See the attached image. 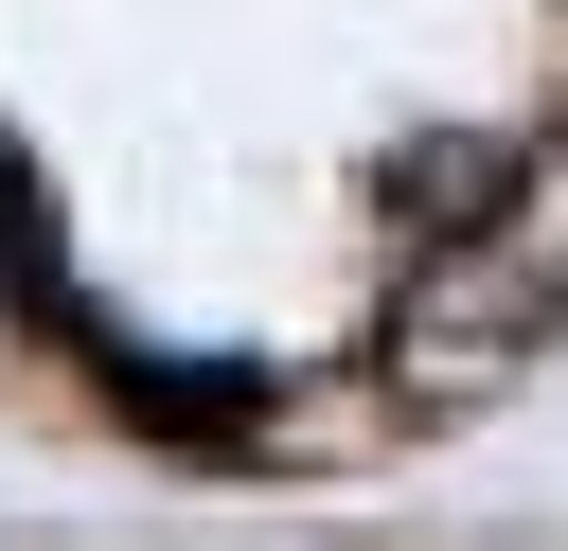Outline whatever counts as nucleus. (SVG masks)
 <instances>
[{
	"instance_id": "f257e3e1",
	"label": "nucleus",
	"mask_w": 568,
	"mask_h": 551,
	"mask_svg": "<svg viewBox=\"0 0 568 551\" xmlns=\"http://www.w3.org/2000/svg\"><path fill=\"white\" fill-rule=\"evenodd\" d=\"M0 284L36 302V320H71V267H53V196H36V160L0 142Z\"/></svg>"
}]
</instances>
